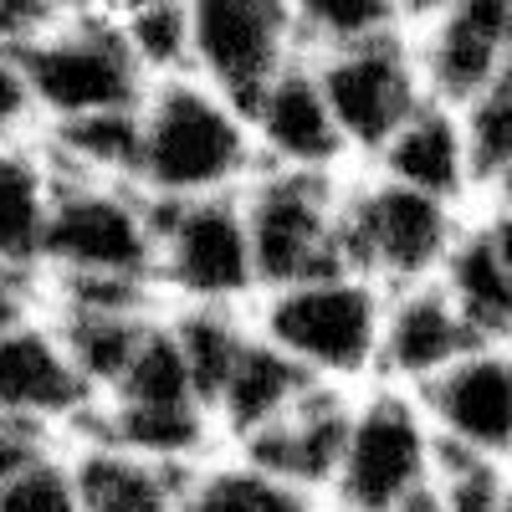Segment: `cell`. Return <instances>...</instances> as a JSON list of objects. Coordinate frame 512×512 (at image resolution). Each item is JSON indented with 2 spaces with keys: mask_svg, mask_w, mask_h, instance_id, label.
I'll use <instances>...</instances> for the list:
<instances>
[{
  "mask_svg": "<svg viewBox=\"0 0 512 512\" xmlns=\"http://www.w3.org/2000/svg\"><path fill=\"white\" fill-rule=\"evenodd\" d=\"M41 262L57 277H118L159 287V205L139 185L57 180Z\"/></svg>",
  "mask_w": 512,
  "mask_h": 512,
  "instance_id": "cell-6",
  "label": "cell"
},
{
  "mask_svg": "<svg viewBox=\"0 0 512 512\" xmlns=\"http://www.w3.org/2000/svg\"><path fill=\"white\" fill-rule=\"evenodd\" d=\"M313 384L318 379H308L277 344H267L262 333H251V344L241 349L236 369L226 374L221 395L210 400V415H216V425L236 446H246L251 436H262L267 425H277Z\"/></svg>",
  "mask_w": 512,
  "mask_h": 512,
  "instance_id": "cell-18",
  "label": "cell"
},
{
  "mask_svg": "<svg viewBox=\"0 0 512 512\" xmlns=\"http://www.w3.org/2000/svg\"><path fill=\"white\" fill-rule=\"evenodd\" d=\"M169 333H175V344L190 364V379L200 400L210 405L221 395L226 374L236 369L241 349L251 344L256 323L241 318V308H221V303H180V313L169 318Z\"/></svg>",
  "mask_w": 512,
  "mask_h": 512,
  "instance_id": "cell-25",
  "label": "cell"
},
{
  "mask_svg": "<svg viewBox=\"0 0 512 512\" xmlns=\"http://www.w3.org/2000/svg\"><path fill=\"white\" fill-rule=\"evenodd\" d=\"M128 31L139 67L149 72V82H169V77H190L195 72V52H190V11L185 6H154L139 16H118Z\"/></svg>",
  "mask_w": 512,
  "mask_h": 512,
  "instance_id": "cell-28",
  "label": "cell"
},
{
  "mask_svg": "<svg viewBox=\"0 0 512 512\" xmlns=\"http://www.w3.org/2000/svg\"><path fill=\"white\" fill-rule=\"evenodd\" d=\"M154 6H185V0H118V16H139V11H154Z\"/></svg>",
  "mask_w": 512,
  "mask_h": 512,
  "instance_id": "cell-39",
  "label": "cell"
},
{
  "mask_svg": "<svg viewBox=\"0 0 512 512\" xmlns=\"http://www.w3.org/2000/svg\"><path fill=\"white\" fill-rule=\"evenodd\" d=\"M41 154L57 169V180L139 185V108L47 123Z\"/></svg>",
  "mask_w": 512,
  "mask_h": 512,
  "instance_id": "cell-21",
  "label": "cell"
},
{
  "mask_svg": "<svg viewBox=\"0 0 512 512\" xmlns=\"http://www.w3.org/2000/svg\"><path fill=\"white\" fill-rule=\"evenodd\" d=\"M441 441L431 431L420 395L395 384H364L354 395V420L338 477L328 487L333 512H395L436 482Z\"/></svg>",
  "mask_w": 512,
  "mask_h": 512,
  "instance_id": "cell-4",
  "label": "cell"
},
{
  "mask_svg": "<svg viewBox=\"0 0 512 512\" xmlns=\"http://www.w3.org/2000/svg\"><path fill=\"white\" fill-rule=\"evenodd\" d=\"M354 395L359 390H344V384H313L277 425H267L262 436H251L241 446V456H251L256 466H267V472L323 497L338 477V461H344Z\"/></svg>",
  "mask_w": 512,
  "mask_h": 512,
  "instance_id": "cell-15",
  "label": "cell"
},
{
  "mask_svg": "<svg viewBox=\"0 0 512 512\" xmlns=\"http://www.w3.org/2000/svg\"><path fill=\"white\" fill-rule=\"evenodd\" d=\"M436 492H441L446 512H502L507 507V492H512V461L441 451Z\"/></svg>",
  "mask_w": 512,
  "mask_h": 512,
  "instance_id": "cell-29",
  "label": "cell"
},
{
  "mask_svg": "<svg viewBox=\"0 0 512 512\" xmlns=\"http://www.w3.org/2000/svg\"><path fill=\"white\" fill-rule=\"evenodd\" d=\"M88 405V379L77 374L57 328H36L31 318L0 333V415L62 420Z\"/></svg>",
  "mask_w": 512,
  "mask_h": 512,
  "instance_id": "cell-17",
  "label": "cell"
},
{
  "mask_svg": "<svg viewBox=\"0 0 512 512\" xmlns=\"http://www.w3.org/2000/svg\"><path fill=\"white\" fill-rule=\"evenodd\" d=\"M57 21H67L57 0H0V47L31 52Z\"/></svg>",
  "mask_w": 512,
  "mask_h": 512,
  "instance_id": "cell-32",
  "label": "cell"
},
{
  "mask_svg": "<svg viewBox=\"0 0 512 512\" xmlns=\"http://www.w3.org/2000/svg\"><path fill=\"white\" fill-rule=\"evenodd\" d=\"M62 16H118V0H57Z\"/></svg>",
  "mask_w": 512,
  "mask_h": 512,
  "instance_id": "cell-37",
  "label": "cell"
},
{
  "mask_svg": "<svg viewBox=\"0 0 512 512\" xmlns=\"http://www.w3.org/2000/svg\"><path fill=\"white\" fill-rule=\"evenodd\" d=\"M256 159L272 169H308V175H349L354 149L333 118V103L318 82L313 57L292 62L272 88L246 108Z\"/></svg>",
  "mask_w": 512,
  "mask_h": 512,
  "instance_id": "cell-12",
  "label": "cell"
},
{
  "mask_svg": "<svg viewBox=\"0 0 512 512\" xmlns=\"http://www.w3.org/2000/svg\"><path fill=\"white\" fill-rule=\"evenodd\" d=\"M472 344L482 338L466 328L456 313L451 292L436 282H420L405 292H390L384 303V328H379V359H374V384H395V390L420 395L441 369H451Z\"/></svg>",
  "mask_w": 512,
  "mask_h": 512,
  "instance_id": "cell-14",
  "label": "cell"
},
{
  "mask_svg": "<svg viewBox=\"0 0 512 512\" xmlns=\"http://www.w3.org/2000/svg\"><path fill=\"white\" fill-rule=\"evenodd\" d=\"M262 159H256L251 118L210 82L169 77L154 82L139 103V190L149 200H205L236 195Z\"/></svg>",
  "mask_w": 512,
  "mask_h": 512,
  "instance_id": "cell-1",
  "label": "cell"
},
{
  "mask_svg": "<svg viewBox=\"0 0 512 512\" xmlns=\"http://www.w3.org/2000/svg\"><path fill=\"white\" fill-rule=\"evenodd\" d=\"M47 461V420L0 415V487Z\"/></svg>",
  "mask_w": 512,
  "mask_h": 512,
  "instance_id": "cell-31",
  "label": "cell"
},
{
  "mask_svg": "<svg viewBox=\"0 0 512 512\" xmlns=\"http://www.w3.org/2000/svg\"><path fill=\"white\" fill-rule=\"evenodd\" d=\"M369 169H379L384 180L410 185L420 195H436L456 210H466L482 190H477V169L466 154V134H461V113L441 98H425L390 139L369 159Z\"/></svg>",
  "mask_w": 512,
  "mask_h": 512,
  "instance_id": "cell-16",
  "label": "cell"
},
{
  "mask_svg": "<svg viewBox=\"0 0 512 512\" xmlns=\"http://www.w3.org/2000/svg\"><path fill=\"white\" fill-rule=\"evenodd\" d=\"M466 226V210L359 169L344 180V267L384 292L436 282Z\"/></svg>",
  "mask_w": 512,
  "mask_h": 512,
  "instance_id": "cell-3",
  "label": "cell"
},
{
  "mask_svg": "<svg viewBox=\"0 0 512 512\" xmlns=\"http://www.w3.org/2000/svg\"><path fill=\"white\" fill-rule=\"evenodd\" d=\"M36 98H31V77H26V57L0 47V144L21 139L36 123Z\"/></svg>",
  "mask_w": 512,
  "mask_h": 512,
  "instance_id": "cell-30",
  "label": "cell"
},
{
  "mask_svg": "<svg viewBox=\"0 0 512 512\" xmlns=\"http://www.w3.org/2000/svg\"><path fill=\"white\" fill-rule=\"evenodd\" d=\"M108 400L113 410H210L195 390L190 364L175 344V333H169V323H149L144 344L134 349V359L118 374Z\"/></svg>",
  "mask_w": 512,
  "mask_h": 512,
  "instance_id": "cell-24",
  "label": "cell"
},
{
  "mask_svg": "<svg viewBox=\"0 0 512 512\" xmlns=\"http://www.w3.org/2000/svg\"><path fill=\"white\" fill-rule=\"evenodd\" d=\"M159 205V287L180 303H221L246 308L262 297L256 251L246 231L241 190L205 200H154Z\"/></svg>",
  "mask_w": 512,
  "mask_h": 512,
  "instance_id": "cell-8",
  "label": "cell"
},
{
  "mask_svg": "<svg viewBox=\"0 0 512 512\" xmlns=\"http://www.w3.org/2000/svg\"><path fill=\"white\" fill-rule=\"evenodd\" d=\"M185 512H328L318 492L297 487L267 466H256L251 456L195 466L185 487Z\"/></svg>",
  "mask_w": 512,
  "mask_h": 512,
  "instance_id": "cell-22",
  "label": "cell"
},
{
  "mask_svg": "<svg viewBox=\"0 0 512 512\" xmlns=\"http://www.w3.org/2000/svg\"><path fill=\"white\" fill-rule=\"evenodd\" d=\"M190 472L195 466L149 461L108 441L72 466L82 512H185Z\"/></svg>",
  "mask_w": 512,
  "mask_h": 512,
  "instance_id": "cell-19",
  "label": "cell"
},
{
  "mask_svg": "<svg viewBox=\"0 0 512 512\" xmlns=\"http://www.w3.org/2000/svg\"><path fill=\"white\" fill-rule=\"evenodd\" d=\"M185 11L195 77L236 108H251L292 62L308 57L292 0H185Z\"/></svg>",
  "mask_w": 512,
  "mask_h": 512,
  "instance_id": "cell-9",
  "label": "cell"
},
{
  "mask_svg": "<svg viewBox=\"0 0 512 512\" xmlns=\"http://www.w3.org/2000/svg\"><path fill=\"white\" fill-rule=\"evenodd\" d=\"M425 93L461 108L507 67V0H451L441 16L410 31Z\"/></svg>",
  "mask_w": 512,
  "mask_h": 512,
  "instance_id": "cell-13",
  "label": "cell"
},
{
  "mask_svg": "<svg viewBox=\"0 0 512 512\" xmlns=\"http://www.w3.org/2000/svg\"><path fill=\"white\" fill-rule=\"evenodd\" d=\"M395 512H446V502H441V492H436V482H431L425 492H415L410 502H400Z\"/></svg>",
  "mask_w": 512,
  "mask_h": 512,
  "instance_id": "cell-38",
  "label": "cell"
},
{
  "mask_svg": "<svg viewBox=\"0 0 512 512\" xmlns=\"http://www.w3.org/2000/svg\"><path fill=\"white\" fill-rule=\"evenodd\" d=\"M441 451L512 461V344H472L420 390Z\"/></svg>",
  "mask_w": 512,
  "mask_h": 512,
  "instance_id": "cell-11",
  "label": "cell"
},
{
  "mask_svg": "<svg viewBox=\"0 0 512 512\" xmlns=\"http://www.w3.org/2000/svg\"><path fill=\"white\" fill-rule=\"evenodd\" d=\"M507 67H512V0H507Z\"/></svg>",
  "mask_w": 512,
  "mask_h": 512,
  "instance_id": "cell-40",
  "label": "cell"
},
{
  "mask_svg": "<svg viewBox=\"0 0 512 512\" xmlns=\"http://www.w3.org/2000/svg\"><path fill=\"white\" fill-rule=\"evenodd\" d=\"M456 113H461L466 154H472V169H477V190L487 195L497 169L512 159V72H502L477 98H466Z\"/></svg>",
  "mask_w": 512,
  "mask_h": 512,
  "instance_id": "cell-27",
  "label": "cell"
},
{
  "mask_svg": "<svg viewBox=\"0 0 512 512\" xmlns=\"http://www.w3.org/2000/svg\"><path fill=\"white\" fill-rule=\"evenodd\" d=\"M149 313H113V308H62L57 338L72 354L77 374L88 379V390H113L118 374L128 369L134 349L149 333Z\"/></svg>",
  "mask_w": 512,
  "mask_h": 512,
  "instance_id": "cell-23",
  "label": "cell"
},
{
  "mask_svg": "<svg viewBox=\"0 0 512 512\" xmlns=\"http://www.w3.org/2000/svg\"><path fill=\"white\" fill-rule=\"evenodd\" d=\"M344 180L262 164L241 185L262 292L344 267Z\"/></svg>",
  "mask_w": 512,
  "mask_h": 512,
  "instance_id": "cell-5",
  "label": "cell"
},
{
  "mask_svg": "<svg viewBox=\"0 0 512 512\" xmlns=\"http://www.w3.org/2000/svg\"><path fill=\"white\" fill-rule=\"evenodd\" d=\"M26 313H31V272L0 267V333L26 323Z\"/></svg>",
  "mask_w": 512,
  "mask_h": 512,
  "instance_id": "cell-33",
  "label": "cell"
},
{
  "mask_svg": "<svg viewBox=\"0 0 512 512\" xmlns=\"http://www.w3.org/2000/svg\"><path fill=\"white\" fill-rule=\"evenodd\" d=\"M292 16H297V31H303L308 57L354 47V41H369V36L410 31L400 0H292Z\"/></svg>",
  "mask_w": 512,
  "mask_h": 512,
  "instance_id": "cell-26",
  "label": "cell"
},
{
  "mask_svg": "<svg viewBox=\"0 0 512 512\" xmlns=\"http://www.w3.org/2000/svg\"><path fill=\"white\" fill-rule=\"evenodd\" d=\"M21 57L36 113L47 123L139 108L154 88L118 16H67Z\"/></svg>",
  "mask_w": 512,
  "mask_h": 512,
  "instance_id": "cell-7",
  "label": "cell"
},
{
  "mask_svg": "<svg viewBox=\"0 0 512 512\" xmlns=\"http://www.w3.org/2000/svg\"><path fill=\"white\" fill-rule=\"evenodd\" d=\"M313 67H318V82L333 103V118L344 128V139H349L359 164H369L384 149V139L431 98L425 93L410 31H390V36L354 41V47L313 52Z\"/></svg>",
  "mask_w": 512,
  "mask_h": 512,
  "instance_id": "cell-10",
  "label": "cell"
},
{
  "mask_svg": "<svg viewBox=\"0 0 512 512\" xmlns=\"http://www.w3.org/2000/svg\"><path fill=\"white\" fill-rule=\"evenodd\" d=\"M384 303H390L384 287L349 267H333L256 297V333L277 344L308 379L359 390L374 384Z\"/></svg>",
  "mask_w": 512,
  "mask_h": 512,
  "instance_id": "cell-2",
  "label": "cell"
},
{
  "mask_svg": "<svg viewBox=\"0 0 512 512\" xmlns=\"http://www.w3.org/2000/svg\"><path fill=\"white\" fill-rule=\"evenodd\" d=\"M482 221H487L492 251H497V262H502L507 292H512V216H507V210H492V205H482Z\"/></svg>",
  "mask_w": 512,
  "mask_h": 512,
  "instance_id": "cell-34",
  "label": "cell"
},
{
  "mask_svg": "<svg viewBox=\"0 0 512 512\" xmlns=\"http://www.w3.org/2000/svg\"><path fill=\"white\" fill-rule=\"evenodd\" d=\"M482 205H492V210H507V216H512V159H507V164L497 169V180L487 185Z\"/></svg>",
  "mask_w": 512,
  "mask_h": 512,
  "instance_id": "cell-35",
  "label": "cell"
},
{
  "mask_svg": "<svg viewBox=\"0 0 512 512\" xmlns=\"http://www.w3.org/2000/svg\"><path fill=\"white\" fill-rule=\"evenodd\" d=\"M451 6V0H400V11H405V26L415 31V26H425L431 16H441Z\"/></svg>",
  "mask_w": 512,
  "mask_h": 512,
  "instance_id": "cell-36",
  "label": "cell"
},
{
  "mask_svg": "<svg viewBox=\"0 0 512 512\" xmlns=\"http://www.w3.org/2000/svg\"><path fill=\"white\" fill-rule=\"evenodd\" d=\"M57 200V169L47 154L11 139L0 144V267L31 272L47 251V221Z\"/></svg>",
  "mask_w": 512,
  "mask_h": 512,
  "instance_id": "cell-20",
  "label": "cell"
}]
</instances>
